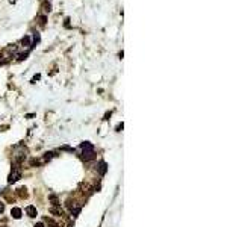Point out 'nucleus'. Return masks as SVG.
Returning <instances> with one entry per match:
<instances>
[{
	"label": "nucleus",
	"mask_w": 242,
	"mask_h": 227,
	"mask_svg": "<svg viewBox=\"0 0 242 227\" xmlns=\"http://www.w3.org/2000/svg\"><path fill=\"white\" fill-rule=\"evenodd\" d=\"M20 177H21V170H20V167L15 164L14 168H12V171H11V174H9V177H8V182H9V183H14V182H17Z\"/></svg>",
	"instance_id": "f257e3e1"
},
{
	"label": "nucleus",
	"mask_w": 242,
	"mask_h": 227,
	"mask_svg": "<svg viewBox=\"0 0 242 227\" xmlns=\"http://www.w3.org/2000/svg\"><path fill=\"white\" fill-rule=\"evenodd\" d=\"M67 208H68V211H70V214L71 215H79V212H80V204H77L76 201H71V200H68L67 201Z\"/></svg>",
	"instance_id": "f03ea898"
},
{
	"label": "nucleus",
	"mask_w": 242,
	"mask_h": 227,
	"mask_svg": "<svg viewBox=\"0 0 242 227\" xmlns=\"http://www.w3.org/2000/svg\"><path fill=\"white\" fill-rule=\"evenodd\" d=\"M80 157H82V161H85V162L92 161V159H95V151L94 150H83Z\"/></svg>",
	"instance_id": "7ed1b4c3"
},
{
	"label": "nucleus",
	"mask_w": 242,
	"mask_h": 227,
	"mask_svg": "<svg viewBox=\"0 0 242 227\" xmlns=\"http://www.w3.org/2000/svg\"><path fill=\"white\" fill-rule=\"evenodd\" d=\"M26 214H27L30 218H35V217L38 215V211H36L35 206H27V208H26Z\"/></svg>",
	"instance_id": "20e7f679"
},
{
	"label": "nucleus",
	"mask_w": 242,
	"mask_h": 227,
	"mask_svg": "<svg viewBox=\"0 0 242 227\" xmlns=\"http://www.w3.org/2000/svg\"><path fill=\"white\" fill-rule=\"evenodd\" d=\"M50 212H52L53 215H56V217H62V215H64V211H62L61 208H58V206H52V208H50Z\"/></svg>",
	"instance_id": "39448f33"
},
{
	"label": "nucleus",
	"mask_w": 242,
	"mask_h": 227,
	"mask_svg": "<svg viewBox=\"0 0 242 227\" xmlns=\"http://www.w3.org/2000/svg\"><path fill=\"white\" fill-rule=\"evenodd\" d=\"M11 215H12L14 218H17V220H18V218L21 217V209H18V208H14V209L11 211Z\"/></svg>",
	"instance_id": "423d86ee"
},
{
	"label": "nucleus",
	"mask_w": 242,
	"mask_h": 227,
	"mask_svg": "<svg viewBox=\"0 0 242 227\" xmlns=\"http://www.w3.org/2000/svg\"><path fill=\"white\" fill-rule=\"evenodd\" d=\"M45 223H47V227H59V224L53 221L52 218H45Z\"/></svg>",
	"instance_id": "0eeeda50"
},
{
	"label": "nucleus",
	"mask_w": 242,
	"mask_h": 227,
	"mask_svg": "<svg viewBox=\"0 0 242 227\" xmlns=\"http://www.w3.org/2000/svg\"><path fill=\"white\" fill-rule=\"evenodd\" d=\"M80 148H82V150H94V145L89 144V142H82V144H80Z\"/></svg>",
	"instance_id": "6e6552de"
},
{
	"label": "nucleus",
	"mask_w": 242,
	"mask_h": 227,
	"mask_svg": "<svg viewBox=\"0 0 242 227\" xmlns=\"http://www.w3.org/2000/svg\"><path fill=\"white\" fill-rule=\"evenodd\" d=\"M99 173H100V174H105V173H106V162L102 161V162L99 164Z\"/></svg>",
	"instance_id": "1a4fd4ad"
},
{
	"label": "nucleus",
	"mask_w": 242,
	"mask_h": 227,
	"mask_svg": "<svg viewBox=\"0 0 242 227\" xmlns=\"http://www.w3.org/2000/svg\"><path fill=\"white\" fill-rule=\"evenodd\" d=\"M17 191H18V195H20V197H23V198L27 197V192H26L27 189H26V188H18Z\"/></svg>",
	"instance_id": "9d476101"
},
{
	"label": "nucleus",
	"mask_w": 242,
	"mask_h": 227,
	"mask_svg": "<svg viewBox=\"0 0 242 227\" xmlns=\"http://www.w3.org/2000/svg\"><path fill=\"white\" fill-rule=\"evenodd\" d=\"M21 44L26 45V47H30V45H32V44H30V38H29V36H24L23 41H21Z\"/></svg>",
	"instance_id": "9b49d317"
},
{
	"label": "nucleus",
	"mask_w": 242,
	"mask_h": 227,
	"mask_svg": "<svg viewBox=\"0 0 242 227\" xmlns=\"http://www.w3.org/2000/svg\"><path fill=\"white\" fill-rule=\"evenodd\" d=\"M48 198H50V200H52V203H53V206H59V204H61L56 195H50V197H48Z\"/></svg>",
	"instance_id": "f8f14e48"
},
{
	"label": "nucleus",
	"mask_w": 242,
	"mask_h": 227,
	"mask_svg": "<svg viewBox=\"0 0 242 227\" xmlns=\"http://www.w3.org/2000/svg\"><path fill=\"white\" fill-rule=\"evenodd\" d=\"M42 8H44V11H48V12H50V8H52V6H50V3L45 2V3H42Z\"/></svg>",
	"instance_id": "ddd939ff"
},
{
	"label": "nucleus",
	"mask_w": 242,
	"mask_h": 227,
	"mask_svg": "<svg viewBox=\"0 0 242 227\" xmlns=\"http://www.w3.org/2000/svg\"><path fill=\"white\" fill-rule=\"evenodd\" d=\"M53 154H55V153H45V156H44V161H48V159H52V157H53Z\"/></svg>",
	"instance_id": "4468645a"
},
{
	"label": "nucleus",
	"mask_w": 242,
	"mask_h": 227,
	"mask_svg": "<svg viewBox=\"0 0 242 227\" xmlns=\"http://www.w3.org/2000/svg\"><path fill=\"white\" fill-rule=\"evenodd\" d=\"M30 165H32V167H35V165H39V161H36V159H32V161H30Z\"/></svg>",
	"instance_id": "2eb2a0df"
},
{
	"label": "nucleus",
	"mask_w": 242,
	"mask_h": 227,
	"mask_svg": "<svg viewBox=\"0 0 242 227\" xmlns=\"http://www.w3.org/2000/svg\"><path fill=\"white\" fill-rule=\"evenodd\" d=\"M39 24H41V26L45 24V17H39Z\"/></svg>",
	"instance_id": "dca6fc26"
},
{
	"label": "nucleus",
	"mask_w": 242,
	"mask_h": 227,
	"mask_svg": "<svg viewBox=\"0 0 242 227\" xmlns=\"http://www.w3.org/2000/svg\"><path fill=\"white\" fill-rule=\"evenodd\" d=\"M5 211V203H2V201H0V214H2Z\"/></svg>",
	"instance_id": "f3484780"
},
{
	"label": "nucleus",
	"mask_w": 242,
	"mask_h": 227,
	"mask_svg": "<svg viewBox=\"0 0 242 227\" xmlns=\"http://www.w3.org/2000/svg\"><path fill=\"white\" fill-rule=\"evenodd\" d=\"M33 227H44V224H42V223H36Z\"/></svg>",
	"instance_id": "a211bd4d"
}]
</instances>
